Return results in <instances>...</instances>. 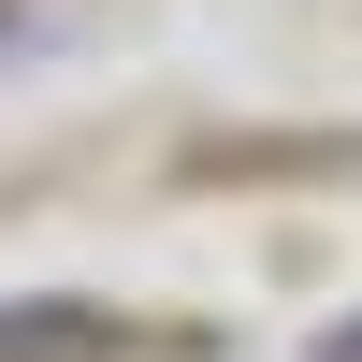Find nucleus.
Instances as JSON below:
<instances>
[{
	"mask_svg": "<svg viewBox=\"0 0 362 362\" xmlns=\"http://www.w3.org/2000/svg\"><path fill=\"white\" fill-rule=\"evenodd\" d=\"M145 319L116 305H0V362H131Z\"/></svg>",
	"mask_w": 362,
	"mask_h": 362,
	"instance_id": "f257e3e1",
	"label": "nucleus"
}]
</instances>
